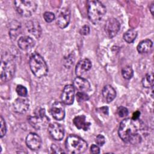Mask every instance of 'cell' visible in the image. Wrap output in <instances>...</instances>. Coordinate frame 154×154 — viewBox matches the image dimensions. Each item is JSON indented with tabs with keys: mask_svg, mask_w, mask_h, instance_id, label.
<instances>
[{
	"mask_svg": "<svg viewBox=\"0 0 154 154\" xmlns=\"http://www.w3.org/2000/svg\"><path fill=\"white\" fill-rule=\"evenodd\" d=\"M79 32L81 35H86L90 33V27L88 25H84L79 31Z\"/></svg>",
	"mask_w": 154,
	"mask_h": 154,
	"instance_id": "33",
	"label": "cell"
},
{
	"mask_svg": "<svg viewBox=\"0 0 154 154\" xmlns=\"http://www.w3.org/2000/svg\"><path fill=\"white\" fill-rule=\"evenodd\" d=\"M142 84L144 87L150 88L153 87V74L149 73L146 75L142 80Z\"/></svg>",
	"mask_w": 154,
	"mask_h": 154,
	"instance_id": "24",
	"label": "cell"
},
{
	"mask_svg": "<svg viewBox=\"0 0 154 154\" xmlns=\"http://www.w3.org/2000/svg\"><path fill=\"white\" fill-rule=\"evenodd\" d=\"M153 42L149 39H146L141 42L137 46V51L140 54H144L149 52L152 48Z\"/></svg>",
	"mask_w": 154,
	"mask_h": 154,
	"instance_id": "21",
	"label": "cell"
},
{
	"mask_svg": "<svg viewBox=\"0 0 154 154\" xmlns=\"http://www.w3.org/2000/svg\"><path fill=\"white\" fill-rule=\"evenodd\" d=\"M50 111L53 118L57 120H61L65 117V109L61 102H55L52 105Z\"/></svg>",
	"mask_w": 154,
	"mask_h": 154,
	"instance_id": "14",
	"label": "cell"
},
{
	"mask_svg": "<svg viewBox=\"0 0 154 154\" xmlns=\"http://www.w3.org/2000/svg\"><path fill=\"white\" fill-rule=\"evenodd\" d=\"M120 28L119 22L115 18H109L105 22L104 29L106 35L109 38L115 37Z\"/></svg>",
	"mask_w": 154,
	"mask_h": 154,
	"instance_id": "9",
	"label": "cell"
},
{
	"mask_svg": "<svg viewBox=\"0 0 154 154\" xmlns=\"http://www.w3.org/2000/svg\"><path fill=\"white\" fill-rule=\"evenodd\" d=\"M16 11L20 16L25 17H30L37 9V3L34 1L16 0L14 2Z\"/></svg>",
	"mask_w": 154,
	"mask_h": 154,
	"instance_id": "7",
	"label": "cell"
},
{
	"mask_svg": "<svg viewBox=\"0 0 154 154\" xmlns=\"http://www.w3.org/2000/svg\"><path fill=\"white\" fill-rule=\"evenodd\" d=\"M100 109L102 112H103L105 114H108V108L106 106H103L100 108Z\"/></svg>",
	"mask_w": 154,
	"mask_h": 154,
	"instance_id": "36",
	"label": "cell"
},
{
	"mask_svg": "<svg viewBox=\"0 0 154 154\" xmlns=\"http://www.w3.org/2000/svg\"><path fill=\"white\" fill-rule=\"evenodd\" d=\"M137 36V32L133 29H130L125 32L123 34V39L128 43H131L134 42Z\"/></svg>",
	"mask_w": 154,
	"mask_h": 154,
	"instance_id": "23",
	"label": "cell"
},
{
	"mask_svg": "<svg viewBox=\"0 0 154 154\" xmlns=\"http://www.w3.org/2000/svg\"><path fill=\"white\" fill-rule=\"evenodd\" d=\"M144 127V123L139 119H125L122 121L119 126L118 131L119 137L125 143L138 144L141 140L140 132Z\"/></svg>",
	"mask_w": 154,
	"mask_h": 154,
	"instance_id": "1",
	"label": "cell"
},
{
	"mask_svg": "<svg viewBox=\"0 0 154 154\" xmlns=\"http://www.w3.org/2000/svg\"><path fill=\"white\" fill-rule=\"evenodd\" d=\"M26 28L28 31L36 38H39L42 34V28L39 23L36 20L27 22Z\"/></svg>",
	"mask_w": 154,
	"mask_h": 154,
	"instance_id": "18",
	"label": "cell"
},
{
	"mask_svg": "<svg viewBox=\"0 0 154 154\" xmlns=\"http://www.w3.org/2000/svg\"><path fill=\"white\" fill-rule=\"evenodd\" d=\"M150 12H151V14L152 15H153V2L150 5Z\"/></svg>",
	"mask_w": 154,
	"mask_h": 154,
	"instance_id": "37",
	"label": "cell"
},
{
	"mask_svg": "<svg viewBox=\"0 0 154 154\" xmlns=\"http://www.w3.org/2000/svg\"><path fill=\"white\" fill-rule=\"evenodd\" d=\"M51 150L52 153H64V152L61 149V148L59 146L56 145L55 144H52L51 147Z\"/></svg>",
	"mask_w": 154,
	"mask_h": 154,
	"instance_id": "32",
	"label": "cell"
},
{
	"mask_svg": "<svg viewBox=\"0 0 154 154\" xmlns=\"http://www.w3.org/2000/svg\"><path fill=\"white\" fill-rule=\"evenodd\" d=\"M75 126L79 129L88 131L90 129L91 123L86 120V118L84 115H80L75 117L73 120Z\"/></svg>",
	"mask_w": 154,
	"mask_h": 154,
	"instance_id": "19",
	"label": "cell"
},
{
	"mask_svg": "<svg viewBox=\"0 0 154 154\" xmlns=\"http://www.w3.org/2000/svg\"><path fill=\"white\" fill-rule=\"evenodd\" d=\"M91 66V62L89 59L84 58L81 60L76 66L75 73L78 76H81L85 73L90 70Z\"/></svg>",
	"mask_w": 154,
	"mask_h": 154,
	"instance_id": "15",
	"label": "cell"
},
{
	"mask_svg": "<svg viewBox=\"0 0 154 154\" xmlns=\"http://www.w3.org/2000/svg\"><path fill=\"white\" fill-rule=\"evenodd\" d=\"M128 109L123 106H121L117 109V114L120 117H124L128 115Z\"/></svg>",
	"mask_w": 154,
	"mask_h": 154,
	"instance_id": "30",
	"label": "cell"
},
{
	"mask_svg": "<svg viewBox=\"0 0 154 154\" xmlns=\"http://www.w3.org/2000/svg\"><path fill=\"white\" fill-rule=\"evenodd\" d=\"M73 85L75 89L81 92H87L90 90V82L85 78L81 76H78L74 79Z\"/></svg>",
	"mask_w": 154,
	"mask_h": 154,
	"instance_id": "16",
	"label": "cell"
},
{
	"mask_svg": "<svg viewBox=\"0 0 154 154\" xmlns=\"http://www.w3.org/2000/svg\"><path fill=\"white\" fill-rule=\"evenodd\" d=\"M140 112L138 111H137L133 113L132 118L134 119H138L140 118Z\"/></svg>",
	"mask_w": 154,
	"mask_h": 154,
	"instance_id": "35",
	"label": "cell"
},
{
	"mask_svg": "<svg viewBox=\"0 0 154 154\" xmlns=\"http://www.w3.org/2000/svg\"><path fill=\"white\" fill-rule=\"evenodd\" d=\"M0 125H1L0 137H1V138H2L6 134L7 128H6L5 122L2 116L0 117Z\"/></svg>",
	"mask_w": 154,
	"mask_h": 154,
	"instance_id": "28",
	"label": "cell"
},
{
	"mask_svg": "<svg viewBox=\"0 0 154 154\" xmlns=\"http://www.w3.org/2000/svg\"><path fill=\"white\" fill-rule=\"evenodd\" d=\"M16 70L14 58L9 53L2 54L1 61V79L4 82H7L12 79Z\"/></svg>",
	"mask_w": 154,
	"mask_h": 154,
	"instance_id": "2",
	"label": "cell"
},
{
	"mask_svg": "<svg viewBox=\"0 0 154 154\" xmlns=\"http://www.w3.org/2000/svg\"><path fill=\"white\" fill-rule=\"evenodd\" d=\"M11 25L12 26L9 31V35L11 39H15L19 34H20V25L17 21H13Z\"/></svg>",
	"mask_w": 154,
	"mask_h": 154,
	"instance_id": "22",
	"label": "cell"
},
{
	"mask_svg": "<svg viewBox=\"0 0 154 154\" xmlns=\"http://www.w3.org/2000/svg\"><path fill=\"white\" fill-rule=\"evenodd\" d=\"M49 122V117L46 116L45 109L42 108H37L34 115L28 117L29 123L35 129H41L45 128Z\"/></svg>",
	"mask_w": 154,
	"mask_h": 154,
	"instance_id": "6",
	"label": "cell"
},
{
	"mask_svg": "<svg viewBox=\"0 0 154 154\" xmlns=\"http://www.w3.org/2000/svg\"><path fill=\"white\" fill-rule=\"evenodd\" d=\"M16 91L17 94L22 97H26L28 94L26 88L22 85H17L16 88Z\"/></svg>",
	"mask_w": 154,
	"mask_h": 154,
	"instance_id": "26",
	"label": "cell"
},
{
	"mask_svg": "<svg viewBox=\"0 0 154 154\" xmlns=\"http://www.w3.org/2000/svg\"><path fill=\"white\" fill-rule=\"evenodd\" d=\"M29 64L31 72L37 78H42L48 72V67L46 61L38 53L35 52L31 55Z\"/></svg>",
	"mask_w": 154,
	"mask_h": 154,
	"instance_id": "4",
	"label": "cell"
},
{
	"mask_svg": "<svg viewBox=\"0 0 154 154\" xmlns=\"http://www.w3.org/2000/svg\"><path fill=\"white\" fill-rule=\"evenodd\" d=\"M17 45L20 49L23 51L31 50L35 45L34 40L29 36L25 35L20 37L18 41Z\"/></svg>",
	"mask_w": 154,
	"mask_h": 154,
	"instance_id": "17",
	"label": "cell"
},
{
	"mask_svg": "<svg viewBox=\"0 0 154 154\" xmlns=\"http://www.w3.org/2000/svg\"><path fill=\"white\" fill-rule=\"evenodd\" d=\"M13 109L15 112L19 114L25 113L29 108V99L26 97L17 98L13 103Z\"/></svg>",
	"mask_w": 154,
	"mask_h": 154,
	"instance_id": "12",
	"label": "cell"
},
{
	"mask_svg": "<svg viewBox=\"0 0 154 154\" xmlns=\"http://www.w3.org/2000/svg\"><path fill=\"white\" fill-rule=\"evenodd\" d=\"M102 94L104 100L108 103L112 102L116 96V91L115 89L110 85H106L103 87Z\"/></svg>",
	"mask_w": 154,
	"mask_h": 154,
	"instance_id": "20",
	"label": "cell"
},
{
	"mask_svg": "<svg viewBox=\"0 0 154 154\" xmlns=\"http://www.w3.org/2000/svg\"><path fill=\"white\" fill-rule=\"evenodd\" d=\"M25 143L27 147L32 150H38L42 145V139L40 137L35 133L31 132L26 137Z\"/></svg>",
	"mask_w": 154,
	"mask_h": 154,
	"instance_id": "13",
	"label": "cell"
},
{
	"mask_svg": "<svg viewBox=\"0 0 154 154\" xmlns=\"http://www.w3.org/2000/svg\"><path fill=\"white\" fill-rule=\"evenodd\" d=\"M87 3L89 20L93 24H97L102 20L106 13L105 5L99 1H88Z\"/></svg>",
	"mask_w": 154,
	"mask_h": 154,
	"instance_id": "3",
	"label": "cell"
},
{
	"mask_svg": "<svg viewBox=\"0 0 154 154\" xmlns=\"http://www.w3.org/2000/svg\"><path fill=\"white\" fill-rule=\"evenodd\" d=\"M48 132L50 135L55 140H61L64 135L63 126L58 123H51L48 126Z\"/></svg>",
	"mask_w": 154,
	"mask_h": 154,
	"instance_id": "11",
	"label": "cell"
},
{
	"mask_svg": "<svg viewBox=\"0 0 154 154\" xmlns=\"http://www.w3.org/2000/svg\"><path fill=\"white\" fill-rule=\"evenodd\" d=\"M56 17V23L61 29L66 28L70 20V11L69 8L62 7L60 8L57 13Z\"/></svg>",
	"mask_w": 154,
	"mask_h": 154,
	"instance_id": "8",
	"label": "cell"
},
{
	"mask_svg": "<svg viewBox=\"0 0 154 154\" xmlns=\"http://www.w3.org/2000/svg\"><path fill=\"white\" fill-rule=\"evenodd\" d=\"M65 146L67 150L71 153L79 154L84 153L87 148V143L82 138L76 135H69L66 140Z\"/></svg>",
	"mask_w": 154,
	"mask_h": 154,
	"instance_id": "5",
	"label": "cell"
},
{
	"mask_svg": "<svg viewBox=\"0 0 154 154\" xmlns=\"http://www.w3.org/2000/svg\"><path fill=\"white\" fill-rule=\"evenodd\" d=\"M76 99L79 102L81 101H86L89 99V97L87 93L85 92H81V91H78L77 93L76 94Z\"/></svg>",
	"mask_w": 154,
	"mask_h": 154,
	"instance_id": "29",
	"label": "cell"
},
{
	"mask_svg": "<svg viewBox=\"0 0 154 154\" xmlns=\"http://www.w3.org/2000/svg\"><path fill=\"white\" fill-rule=\"evenodd\" d=\"M95 141L97 145H98L99 146H102L105 143V138L104 137L103 135L101 134H99L96 136Z\"/></svg>",
	"mask_w": 154,
	"mask_h": 154,
	"instance_id": "31",
	"label": "cell"
},
{
	"mask_svg": "<svg viewBox=\"0 0 154 154\" xmlns=\"http://www.w3.org/2000/svg\"><path fill=\"white\" fill-rule=\"evenodd\" d=\"M90 152L92 153L97 154L100 153V148L98 145L96 144H92L90 147Z\"/></svg>",
	"mask_w": 154,
	"mask_h": 154,
	"instance_id": "34",
	"label": "cell"
},
{
	"mask_svg": "<svg viewBox=\"0 0 154 154\" xmlns=\"http://www.w3.org/2000/svg\"><path fill=\"white\" fill-rule=\"evenodd\" d=\"M75 98V88L73 85H66L62 91L61 99L63 103L66 105H72Z\"/></svg>",
	"mask_w": 154,
	"mask_h": 154,
	"instance_id": "10",
	"label": "cell"
},
{
	"mask_svg": "<svg viewBox=\"0 0 154 154\" xmlns=\"http://www.w3.org/2000/svg\"><path fill=\"white\" fill-rule=\"evenodd\" d=\"M43 18L45 19V20L48 22V23H50L52 22L55 19V15L50 11H46L43 13Z\"/></svg>",
	"mask_w": 154,
	"mask_h": 154,
	"instance_id": "27",
	"label": "cell"
},
{
	"mask_svg": "<svg viewBox=\"0 0 154 154\" xmlns=\"http://www.w3.org/2000/svg\"><path fill=\"white\" fill-rule=\"evenodd\" d=\"M122 75L126 79H130L134 75V71L131 67L125 66L122 69Z\"/></svg>",
	"mask_w": 154,
	"mask_h": 154,
	"instance_id": "25",
	"label": "cell"
}]
</instances>
